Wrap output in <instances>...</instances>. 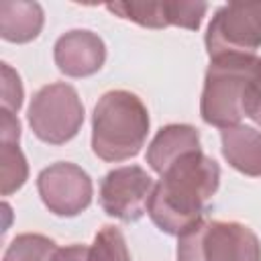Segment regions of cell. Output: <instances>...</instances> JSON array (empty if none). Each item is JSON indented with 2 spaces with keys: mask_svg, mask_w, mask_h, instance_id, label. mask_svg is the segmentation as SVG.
I'll use <instances>...</instances> for the list:
<instances>
[{
  "mask_svg": "<svg viewBox=\"0 0 261 261\" xmlns=\"http://www.w3.org/2000/svg\"><path fill=\"white\" fill-rule=\"evenodd\" d=\"M220 184L218 163L200 151H192L177 159L161 173L147 204L153 224L179 237L202 220L206 204L212 200Z\"/></svg>",
  "mask_w": 261,
  "mask_h": 261,
  "instance_id": "6da1fadb",
  "label": "cell"
},
{
  "mask_svg": "<svg viewBox=\"0 0 261 261\" xmlns=\"http://www.w3.org/2000/svg\"><path fill=\"white\" fill-rule=\"evenodd\" d=\"M257 84H261L259 55L226 53L210 57L200 98L202 120L220 130L241 124Z\"/></svg>",
  "mask_w": 261,
  "mask_h": 261,
  "instance_id": "7a4b0ae2",
  "label": "cell"
},
{
  "mask_svg": "<svg viewBox=\"0 0 261 261\" xmlns=\"http://www.w3.org/2000/svg\"><path fill=\"white\" fill-rule=\"evenodd\" d=\"M149 112L141 98L128 90L102 94L92 114V151L108 163L139 155L149 135Z\"/></svg>",
  "mask_w": 261,
  "mask_h": 261,
  "instance_id": "3957f363",
  "label": "cell"
},
{
  "mask_svg": "<svg viewBox=\"0 0 261 261\" xmlns=\"http://www.w3.org/2000/svg\"><path fill=\"white\" fill-rule=\"evenodd\" d=\"M177 261H261L259 237L232 220H200L177 237Z\"/></svg>",
  "mask_w": 261,
  "mask_h": 261,
  "instance_id": "277c9868",
  "label": "cell"
},
{
  "mask_svg": "<svg viewBox=\"0 0 261 261\" xmlns=\"http://www.w3.org/2000/svg\"><path fill=\"white\" fill-rule=\"evenodd\" d=\"M27 118L37 139L49 145H63L80 133L84 124V104L73 86L55 82L35 92Z\"/></svg>",
  "mask_w": 261,
  "mask_h": 261,
  "instance_id": "5b68a950",
  "label": "cell"
},
{
  "mask_svg": "<svg viewBox=\"0 0 261 261\" xmlns=\"http://www.w3.org/2000/svg\"><path fill=\"white\" fill-rule=\"evenodd\" d=\"M210 57L255 53L261 47V2H230L220 6L206 29Z\"/></svg>",
  "mask_w": 261,
  "mask_h": 261,
  "instance_id": "8992f818",
  "label": "cell"
},
{
  "mask_svg": "<svg viewBox=\"0 0 261 261\" xmlns=\"http://www.w3.org/2000/svg\"><path fill=\"white\" fill-rule=\"evenodd\" d=\"M37 190L45 208L55 216L82 214L94 196L92 177L69 161H57L45 167L37 177Z\"/></svg>",
  "mask_w": 261,
  "mask_h": 261,
  "instance_id": "52a82bcc",
  "label": "cell"
},
{
  "mask_svg": "<svg viewBox=\"0 0 261 261\" xmlns=\"http://www.w3.org/2000/svg\"><path fill=\"white\" fill-rule=\"evenodd\" d=\"M153 188V177L141 165L116 167L100 181V206L112 218L135 222L147 212Z\"/></svg>",
  "mask_w": 261,
  "mask_h": 261,
  "instance_id": "ba28073f",
  "label": "cell"
},
{
  "mask_svg": "<svg viewBox=\"0 0 261 261\" xmlns=\"http://www.w3.org/2000/svg\"><path fill=\"white\" fill-rule=\"evenodd\" d=\"M106 8L130 22L147 29L181 27L188 31H198L202 18L208 10L204 2H184V0H163V2H108Z\"/></svg>",
  "mask_w": 261,
  "mask_h": 261,
  "instance_id": "9c48e42d",
  "label": "cell"
},
{
  "mask_svg": "<svg viewBox=\"0 0 261 261\" xmlns=\"http://www.w3.org/2000/svg\"><path fill=\"white\" fill-rule=\"evenodd\" d=\"M53 59L63 75L88 77L102 69L106 61V45L96 33L88 29H73L55 41Z\"/></svg>",
  "mask_w": 261,
  "mask_h": 261,
  "instance_id": "30bf717a",
  "label": "cell"
},
{
  "mask_svg": "<svg viewBox=\"0 0 261 261\" xmlns=\"http://www.w3.org/2000/svg\"><path fill=\"white\" fill-rule=\"evenodd\" d=\"M200 151V133L192 124H165L147 147V163L155 173H163L184 155Z\"/></svg>",
  "mask_w": 261,
  "mask_h": 261,
  "instance_id": "8fae6325",
  "label": "cell"
},
{
  "mask_svg": "<svg viewBox=\"0 0 261 261\" xmlns=\"http://www.w3.org/2000/svg\"><path fill=\"white\" fill-rule=\"evenodd\" d=\"M222 157L243 175L261 177V130L237 124L220 130Z\"/></svg>",
  "mask_w": 261,
  "mask_h": 261,
  "instance_id": "7c38bea8",
  "label": "cell"
},
{
  "mask_svg": "<svg viewBox=\"0 0 261 261\" xmlns=\"http://www.w3.org/2000/svg\"><path fill=\"white\" fill-rule=\"evenodd\" d=\"M45 12L39 2L2 0L0 2V37L8 43H29L39 37Z\"/></svg>",
  "mask_w": 261,
  "mask_h": 261,
  "instance_id": "4fadbf2b",
  "label": "cell"
},
{
  "mask_svg": "<svg viewBox=\"0 0 261 261\" xmlns=\"http://www.w3.org/2000/svg\"><path fill=\"white\" fill-rule=\"evenodd\" d=\"M0 175H2V196L14 194L29 179V165L18 143L0 141Z\"/></svg>",
  "mask_w": 261,
  "mask_h": 261,
  "instance_id": "5bb4252c",
  "label": "cell"
},
{
  "mask_svg": "<svg viewBox=\"0 0 261 261\" xmlns=\"http://www.w3.org/2000/svg\"><path fill=\"white\" fill-rule=\"evenodd\" d=\"M55 249L53 239L37 232H22L10 241L2 261H49Z\"/></svg>",
  "mask_w": 261,
  "mask_h": 261,
  "instance_id": "9a60e30c",
  "label": "cell"
},
{
  "mask_svg": "<svg viewBox=\"0 0 261 261\" xmlns=\"http://www.w3.org/2000/svg\"><path fill=\"white\" fill-rule=\"evenodd\" d=\"M88 261H130L124 234L118 226H102L88 247Z\"/></svg>",
  "mask_w": 261,
  "mask_h": 261,
  "instance_id": "2e32d148",
  "label": "cell"
},
{
  "mask_svg": "<svg viewBox=\"0 0 261 261\" xmlns=\"http://www.w3.org/2000/svg\"><path fill=\"white\" fill-rule=\"evenodd\" d=\"M22 96L24 92L20 75L8 63H2V110L16 114L22 106Z\"/></svg>",
  "mask_w": 261,
  "mask_h": 261,
  "instance_id": "e0dca14e",
  "label": "cell"
},
{
  "mask_svg": "<svg viewBox=\"0 0 261 261\" xmlns=\"http://www.w3.org/2000/svg\"><path fill=\"white\" fill-rule=\"evenodd\" d=\"M2 120H0V141H6V143H18L20 139V122H18V116L14 112H8V110H2Z\"/></svg>",
  "mask_w": 261,
  "mask_h": 261,
  "instance_id": "ac0fdd59",
  "label": "cell"
},
{
  "mask_svg": "<svg viewBox=\"0 0 261 261\" xmlns=\"http://www.w3.org/2000/svg\"><path fill=\"white\" fill-rule=\"evenodd\" d=\"M49 261H88V247L86 245L57 247Z\"/></svg>",
  "mask_w": 261,
  "mask_h": 261,
  "instance_id": "d6986e66",
  "label": "cell"
},
{
  "mask_svg": "<svg viewBox=\"0 0 261 261\" xmlns=\"http://www.w3.org/2000/svg\"><path fill=\"white\" fill-rule=\"evenodd\" d=\"M245 116L251 118L255 124L261 126V84H257V88L253 90L249 102H247V110H245Z\"/></svg>",
  "mask_w": 261,
  "mask_h": 261,
  "instance_id": "ffe728a7",
  "label": "cell"
}]
</instances>
